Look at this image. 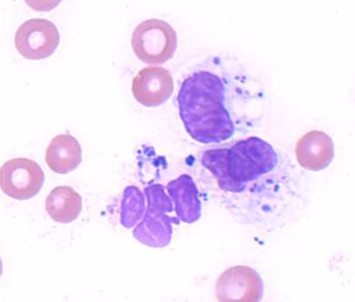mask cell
<instances>
[{"label": "cell", "mask_w": 355, "mask_h": 302, "mask_svg": "<svg viewBox=\"0 0 355 302\" xmlns=\"http://www.w3.org/2000/svg\"><path fill=\"white\" fill-rule=\"evenodd\" d=\"M177 99L180 119L196 141L217 144L232 138L235 126L220 77L205 71L193 73L182 82Z\"/></svg>", "instance_id": "obj_1"}, {"label": "cell", "mask_w": 355, "mask_h": 302, "mask_svg": "<svg viewBox=\"0 0 355 302\" xmlns=\"http://www.w3.org/2000/svg\"><path fill=\"white\" fill-rule=\"evenodd\" d=\"M278 155L272 145L257 136L241 140L228 149L227 166L236 193H241L248 183L254 181L272 171Z\"/></svg>", "instance_id": "obj_2"}, {"label": "cell", "mask_w": 355, "mask_h": 302, "mask_svg": "<svg viewBox=\"0 0 355 302\" xmlns=\"http://www.w3.org/2000/svg\"><path fill=\"white\" fill-rule=\"evenodd\" d=\"M144 194L148 208L144 219L133 230L134 238L149 247H166L173 238V223L179 224V220L168 215L173 211V201L161 184L146 186Z\"/></svg>", "instance_id": "obj_3"}, {"label": "cell", "mask_w": 355, "mask_h": 302, "mask_svg": "<svg viewBox=\"0 0 355 302\" xmlns=\"http://www.w3.org/2000/svg\"><path fill=\"white\" fill-rule=\"evenodd\" d=\"M132 46L137 57L143 63L162 64L173 57L177 49V34L163 20L149 19L135 28Z\"/></svg>", "instance_id": "obj_4"}, {"label": "cell", "mask_w": 355, "mask_h": 302, "mask_svg": "<svg viewBox=\"0 0 355 302\" xmlns=\"http://www.w3.org/2000/svg\"><path fill=\"white\" fill-rule=\"evenodd\" d=\"M44 180L40 165L26 158L12 159L0 170L2 191L17 200H28L38 195Z\"/></svg>", "instance_id": "obj_5"}, {"label": "cell", "mask_w": 355, "mask_h": 302, "mask_svg": "<svg viewBox=\"0 0 355 302\" xmlns=\"http://www.w3.org/2000/svg\"><path fill=\"white\" fill-rule=\"evenodd\" d=\"M60 42L57 26L46 19L24 21L15 33V45L24 58L42 60L51 57Z\"/></svg>", "instance_id": "obj_6"}, {"label": "cell", "mask_w": 355, "mask_h": 302, "mask_svg": "<svg viewBox=\"0 0 355 302\" xmlns=\"http://www.w3.org/2000/svg\"><path fill=\"white\" fill-rule=\"evenodd\" d=\"M263 296V279L257 270L235 266L224 271L216 283L220 301H260Z\"/></svg>", "instance_id": "obj_7"}, {"label": "cell", "mask_w": 355, "mask_h": 302, "mask_svg": "<svg viewBox=\"0 0 355 302\" xmlns=\"http://www.w3.org/2000/svg\"><path fill=\"white\" fill-rule=\"evenodd\" d=\"M174 89L173 76L163 67L140 70L132 80V91L136 100L145 107H155L171 98Z\"/></svg>", "instance_id": "obj_8"}, {"label": "cell", "mask_w": 355, "mask_h": 302, "mask_svg": "<svg viewBox=\"0 0 355 302\" xmlns=\"http://www.w3.org/2000/svg\"><path fill=\"white\" fill-rule=\"evenodd\" d=\"M295 155L304 169L322 170L329 166L334 158V142L328 134L313 130L299 139L295 146Z\"/></svg>", "instance_id": "obj_9"}, {"label": "cell", "mask_w": 355, "mask_h": 302, "mask_svg": "<svg viewBox=\"0 0 355 302\" xmlns=\"http://www.w3.org/2000/svg\"><path fill=\"white\" fill-rule=\"evenodd\" d=\"M167 191L173 201L178 217L182 222L193 224L200 219L201 202L198 190L192 177L182 175L167 184Z\"/></svg>", "instance_id": "obj_10"}, {"label": "cell", "mask_w": 355, "mask_h": 302, "mask_svg": "<svg viewBox=\"0 0 355 302\" xmlns=\"http://www.w3.org/2000/svg\"><path fill=\"white\" fill-rule=\"evenodd\" d=\"M46 163L58 174H67L82 163V148L80 143L69 134L55 136L46 151Z\"/></svg>", "instance_id": "obj_11"}, {"label": "cell", "mask_w": 355, "mask_h": 302, "mask_svg": "<svg viewBox=\"0 0 355 302\" xmlns=\"http://www.w3.org/2000/svg\"><path fill=\"white\" fill-rule=\"evenodd\" d=\"M82 208V196L71 186H58L46 196V213L57 222H73L79 216Z\"/></svg>", "instance_id": "obj_12"}, {"label": "cell", "mask_w": 355, "mask_h": 302, "mask_svg": "<svg viewBox=\"0 0 355 302\" xmlns=\"http://www.w3.org/2000/svg\"><path fill=\"white\" fill-rule=\"evenodd\" d=\"M145 194L137 186L124 189L121 202V224L126 229H132L145 213Z\"/></svg>", "instance_id": "obj_13"}, {"label": "cell", "mask_w": 355, "mask_h": 302, "mask_svg": "<svg viewBox=\"0 0 355 302\" xmlns=\"http://www.w3.org/2000/svg\"><path fill=\"white\" fill-rule=\"evenodd\" d=\"M227 157L228 148L211 149L204 152L202 164L216 177L220 188L224 191L236 193L234 186L230 179Z\"/></svg>", "instance_id": "obj_14"}]
</instances>
